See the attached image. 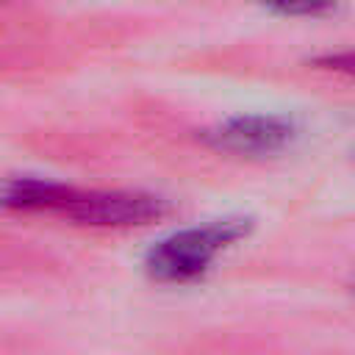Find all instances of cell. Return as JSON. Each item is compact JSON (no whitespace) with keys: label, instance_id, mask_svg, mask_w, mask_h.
Segmentation results:
<instances>
[{"label":"cell","instance_id":"6da1fadb","mask_svg":"<svg viewBox=\"0 0 355 355\" xmlns=\"http://www.w3.org/2000/svg\"><path fill=\"white\" fill-rule=\"evenodd\" d=\"M250 230L252 219L247 216H222L205 225L175 230L147 250L144 272L155 283H191L202 277L227 247L250 236Z\"/></svg>","mask_w":355,"mask_h":355},{"label":"cell","instance_id":"7a4b0ae2","mask_svg":"<svg viewBox=\"0 0 355 355\" xmlns=\"http://www.w3.org/2000/svg\"><path fill=\"white\" fill-rule=\"evenodd\" d=\"M169 211L166 200L147 191H122V189H75L61 216L92 225V227H133L150 225Z\"/></svg>","mask_w":355,"mask_h":355},{"label":"cell","instance_id":"3957f363","mask_svg":"<svg viewBox=\"0 0 355 355\" xmlns=\"http://www.w3.org/2000/svg\"><path fill=\"white\" fill-rule=\"evenodd\" d=\"M202 141L219 153L230 155H272L286 150L297 128L280 114H239L200 133Z\"/></svg>","mask_w":355,"mask_h":355},{"label":"cell","instance_id":"277c9868","mask_svg":"<svg viewBox=\"0 0 355 355\" xmlns=\"http://www.w3.org/2000/svg\"><path fill=\"white\" fill-rule=\"evenodd\" d=\"M75 186L44 178H14L0 189V208L25 214H58L67 208Z\"/></svg>","mask_w":355,"mask_h":355},{"label":"cell","instance_id":"5b68a950","mask_svg":"<svg viewBox=\"0 0 355 355\" xmlns=\"http://www.w3.org/2000/svg\"><path fill=\"white\" fill-rule=\"evenodd\" d=\"M266 8L272 14H283V17H322V14L333 11V6H327V3H275Z\"/></svg>","mask_w":355,"mask_h":355},{"label":"cell","instance_id":"8992f818","mask_svg":"<svg viewBox=\"0 0 355 355\" xmlns=\"http://www.w3.org/2000/svg\"><path fill=\"white\" fill-rule=\"evenodd\" d=\"M313 64H316V67H322V69H333V72H347V75H355V50L327 53V55H319Z\"/></svg>","mask_w":355,"mask_h":355}]
</instances>
